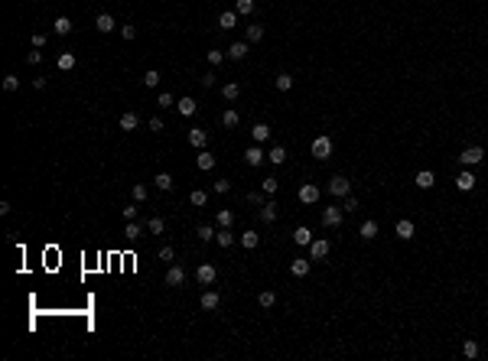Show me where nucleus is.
Segmentation results:
<instances>
[{"label": "nucleus", "mask_w": 488, "mask_h": 361, "mask_svg": "<svg viewBox=\"0 0 488 361\" xmlns=\"http://www.w3.org/2000/svg\"><path fill=\"white\" fill-rule=\"evenodd\" d=\"M475 186H478L475 173H472L469 166H462V173L455 176V189H459V192H472V189H475Z\"/></svg>", "instance_id": "1"}, {"label": "nucleus", "mask_w": 488, "mask_h": 361, "mask_svg": "<svg viewBox=\"0 0 488 361\" xmlns=\"http://www.w3.org/2000/svg\"><path fill=\"white\" fill-rule=\"evenodd\" d=\"M329 251H332V244L325 238H313V244H309V261H325Z\"/></svg>", "instance_id": "2"}, {"label": "nucleus", "mask_w": 488, "mask_h": 361, "mask_svg": "<svg viewBox=\"0 0 488 361\" xmlns=\"http://www.w3.org/2000/svg\"><path fill=\"white\" fill-rule=\"evenodd\" d=\"M319 196H322V192H319V186H313V182H303V186H300V192H296V198H300L303 205H316V202H319Z\"/></svg>", "instance_id": "3"}, {"label": "nucleus", "mask_w": 488, "mask_h": 361, "mask_svg": "<svg viewBox=\"0 0 488 361\" xmlns=\"http://www.w3.org/2000/svg\"><path fill=\"white\" fill-rule=\"evenodd\" d=\"M342 221H345V212H342V208L329 205L322 212V225H325V228H342Z\"/></svg>", "instance_id": "4"}, {"label": "nucleus", "mask_w": 488, "mask_h": 361, "mask_svg": "<svg viewBox=\"0 0 488 361\" xmlns=\"http://www.w3.org/2000/svg\"><path fill=\"white\" fill-rule=\"evenodd\" d=\"M195 280H199V286H212L218 280V270L212 267V263H199V270H195Z\"/></svg>", "instance_id": "5"}, {"label": "nucleus", "mask_w": 488, "mask_h": 361, "mask_svg": "<svg viewBox=\"0 0 488 361\" xmlns=\"http://www.w3.org/2000/svg\"><path fill=\"white\" fill-rule=\"evenodd\" d=\"M482 160H485V150H482V147H466L462 156H459V163H462V166H478Z\"/></svg>", "instance_id": "6"}, {"label": "nucleus", "mask_w": 488, "mask_h": 361, "mask_svg": "<svg viewBox=\"0 0 488 361\" xmlns=\"http://www.w3.org/2000/svg\"><path fill=\"white\" fill-rule=\"evenodd\" d=\"M313 156L316 160H325V156H332V137H316L313 140Z\"/></svg>", "instance_id": "7"}, {"label": "nucleus", "mask_w": 488, "mask_h": 361, "mask_svg": "<svg viewBox=\"0 0 488 361\" xmlns=\"http://www.w3.org/2000/svg\"><path fill=\"white\" fill-rule=\"evenodd\" d=\"M329 192L338 196V198H345L348 192H352V182H348L345 176H332V179H329Z\"/></svg>", "instance_id": "8"}, {"label": "nucleus", "mask_w": 488, "mask_h": 361, "mask_svg": "<svg viewBox=\"0 0 488 361\" xmlns=\"http://www.w3.org/2000/svg\"><path fill=\"white\" fill-rule=\"evenodd\" d=\"M264 160H267V153L260 150L257 143H254V147H248V150H244V163H248V166H254V169H257V166L264 163Z\"/></svg>", "instance_id": "9"}, {"label": "nucleus", "mask_w": 488, "mask_h": 361, "mask_svg": "<svg viewBox=\"0 0 488 361\" xmlns=\"http://www.w3.org/2000/svg\"><path fill=\"white\" fill-rule=\"evenodd\" d=\"M143 231H147V225H140V221L134 218V221H127V225H124V238H127V241H140Z\"/></svg>", "instance_id": "10"}, {"label": "nucleus", "mask_w": 488, "mask_h": 361, "mask_svg": "<svg viewBox=\"0 0 488 361\" xmlns=\"http://www.w3.org/2000/svg\"><path fill=\"white\" fill-rule=\"evenodd\" d=\"M248 49H251V43H248V39H241V43H231V46H228V59L241 62V59L248 55Z\"/></svg>", "instance_id": "11"}, {"label": "nucleus", "mask_w": 488, "mask_h": 361, "mask_svg": "<svg viewBox=\"0 0 488 361\" xmlns=\"http://www.w3.org/2000/svg\"><path fill=\"white\" fill-rule=\"evenodd\" d=\"M183 283H185V270L179 267V263L169 267V270H166V286H183Z\"/></svg>", "instance_id": "12"}, {"label": "nucleus", "mask_w": 488, "mask_h": 361, "mask_svg": "<svg viewBox=\"0 0 488 361\" xmlns=\"http://www.w3.org/2000/svg\"><path fill=\"white\" fill-rule=\"evenodd\" d=\"M189 143H192L195 150H205V143H208V133L202 131V127H192V131H189Z\"/></svg>", "instance_id": "13"}, {"label": "nucleus", "mask_w": 488, "mask_h": 361, "mask_svg": "<svg viewBox=\"0 0 488 361\" xmlns=\"http://www.w3.org/2000/svg\"><path fill=\"white\" fill-rule=\"evenodd\" d=\"M251 137H254V143L270 140V124H264V120H260V124H254V127H251Z\"/></svg>", "instance_id": "14"}, {"label": "nucleus", "mask_w": 488, "mask_h": 361, "mask_svg": "<svg viewBox=\"0 0 488 361\" xmlns=\"http://www.w3.org/2000/svg\"><path fill=\"white\" fill-rule=\"evenodd\" d=\"M394 231H397V238H401V241H410L413 234H417L413 221H407V218H401V221H397V228H394Z\"/></svg>", "instance_id": "15"}, {"label": "nucleus", "mask_w": 488, "mask_h": 361, "mask_svg": "<svg viewBox=\"0 0 488 361\" xmlns=\"http://www.w3.org/2000/svg\"><path fill=\"white\" fill-rule=\"evenodd\" d=\"M215 163H218V160H215L212 153H205V150H199V156H195V166H199L202 173H208V169H215Z\"/></svg>", "instance_id": "16"}, {"label": "nucleus", "mask_w": 488, "mask_h": 361, "mask_svg": "<svg viewBox=\"0 0 488 361\" xmlns=\"http://www.w3.org/2000/svg\"><path fill=\"white\" fill-rule=\"evenodd\" d=\"M260 221H264V225H273V221H277V202H264V205H260Z\"/></svg>", "instance_id": "17"}, {"label": "nucleus", "mask_w": 488, "mask_h": 361, "mask_svg": "<svg viewBox=\"0 0 488 361\" xmlns=\"http://www.w3.org/2000/svg\"><path fill=\"white\" fill-rule=\"evenodd\" d=\"M293 241H296L300 247H309V244H313V231L306 228V225H300V228L293 231Z\"/></svg>", "instance_id": "18"}, {"label": "nucleus", "mask_w": 488, "mask_h": 361, "mask_svg": "<svg viewBox=\"0 0 488 361\" xmlns=\"http://www.w3.org/2000/svg\"><path fill=\"white\" fill-rule=\"evenodd\" d=\"M358 234H361L365 241H374V238H378V221H374V218L361 221V228H358Z\"/></svg>", "instance_id": "19"}, {"label": "nucleus", "mask_w": 488, "mask_h": 361, "mask_svg": "<svg viewBox=\"0 0 488 361\" xmlns=\"http://www.w3.org/2000/svg\"><path fill=\"white\" fill-rule=\"evenodd\" d=\"M413 182H417V189H433V186H436V176L430 173V169H420Z\"/></svg>", "instance_id": "20"}, {"label": "nucleus", "mask_w": 488, "mask_h": 361, "mask_svg": "<svg viewBox=\"0 0 488 361\" xmlns=\"http://www.w3.org/2000/svg\"><path fill=\"white\" fill-rule=\"evenodd\" d=\"M221 98L225 101H238L241 98V85L238 82H225V85H221Z\"/></svg>", "instance_id": "21"}, {"label": "nucleus", "mask_w": 488, "mask_h": 361, "mask_svg": "<svg viewBox=\"0 0 488 361\" xmlns=\"http://www.w3.org/2000/svg\"><path fill=\"white\" fill-rule=\"evenodd\" d=\"M176 108H179V114H183V117H192L199 104H195V98H189V95H185V98H179V101H176Z\"/></svg>", "instance_id": "22"}, {"label": "nucleus", "mask_w": 488, "mask_h": 361, "mask_svg": "<svg viewBox=\"0 0 488 361\" xmlns=\"http://www.w3.org/2000/svg\"><path fill=\"white\" fill-rule=\"evenodd\" d=\"M95 26H98V33H111V30H114V16H111V13H98Z\"/></svg>", "instance_id": "23"}, {"label": "nucleus", "mask_w": 488, "mask_h": 361, "mask_svg": "<svg viewBox=\"0 0 488 361\" xmlns=\"http://www.w3.org/2000/svg\"><path fill=\"white\" fill-rule=\"evenodd\" d=\"M218 26H221V30H235V26H238V10H225L218 16Z\"/></svg>", "instance_id": "24"}, {"label": "nucleus", "mask_w": 488, "mask_h": 361, "mask_svg": "<svg viewBox=\"0 0 488 361\" xmlns=\"http://www.w3.org/2000/svg\"><path fill=\"white\" fill-rule=\"evenodd\" d=\"M137 127H140V117H137L134 111L120 114V131H137Z\"/></svg>", "instance_id": "25"}, {"label": "nucleus", "mask_w": 488, "mask_h": 361, "mask_svg": "<svg viewBox=\"0 0 488 361\" xmlns=\"http://www.w3.org/2000/svg\"><path fill=\"white\" fill-rule=\"evenodd\" d=\"M52 30H55V36H68L72 33V20H68V16H55Z\"/></svg>", "instance_id": "26"}, {"label": "nucleus", "mask_w": 488, "mask_h": 361, "mask_svg": "<svg viewBox=\"0 0 488 361\" xmlns=\"http://www.w3.org/2000/svg\"><path fill=\"white\" fill-rule=\"evenodd\" d=\"M290 274L293 277H306L309 274V261H306V257H296V261L290 263Z\"/></svg>", "instance_id": "27"}, {"label": "nucleus", "mask_w": 488, "mask_h": 361, "mask_svg": "<svg viewBox=\"0 0 488 361\" xmlns=\"http://www.w3.org/2000/svg\"><path fill=\"white\" fill-rule=\"evenodd\" d=\"M218 303H221V296H218L215 290H205V293H202V309H218Z\"/></svg>", "instance_id": "28"}, {"label": "nucleus", "mask_w": 488, "mask_h": 361, "mask_svg": "<svg viewBox=\"0 0 488 361\" xmlns=\"http://www.w3.org/2000/svg\"><path fill=\"white\" fill-rule=\"evenodd\" d=\"M215 225H218V228H231V225H235V212L221 208V212L215 215Z\"/></svg>", "instance_id": "29"}, {"label": "nucleus", "mask_w": 488, "mask_h": 361, "mask_svg": "<svg viewBox=\"0 0 488 361\" xmlns=\"http://www.w3.org/2000/svg\"><path fill=\"white\" fill-rule=\"evenodd\" d=\"M257 244H260V234H254V231H244V234H241V247H244V251H254Z\"/></svg>", "instance_id": "30"}, {"label": "nucleus", "mask_w": 488, "mask_h": 361, "mask_svg": "<svg viewBox=\"0 0 488 361\" xmlns=\"http://www.w3.org/2000/svg\"><path fill=\"white\" fill-rule=\"evenodd\" d=\"M189 202H192L195 208H205V202H208V192H205V189H192V192H189Z\"/></svg>", "instance_id": "31"}, {"label": "nucleus", "mask_w": 488, "mask_h": 361, "mask_svg": "<svg viewBox=\"0 0 488 361\" xmlns=\"http://www.w3.org/2000/svg\"><path fill=\"white\" fill-rule=\"evenodd\" d=\"M153 182H156V189H160V192H169V189H173V176H169V173H156V179H153Z\"/></svg>", "instance_id": "32"}, {"label": "nucleus", "mask_w": 488, "mask_h": 361, "mask_svg": "<svg viewBox=\"0 0 488 361\" xmlns=\"http://www.w3.org/2000/svg\"><path fill=\"white\" fill-rule=\"evenodd\" d=\"M221 124H225V127H238V124H241V114H238L235 108H228L225 114H221Z\"/></svg>", "instance_id": "33"}, {"label": "nucleus", "mask_w": 488, "mask_h": 361, "mask_svg": "<svg viewBox=\"0 0 488 361\" xmlns=\"http://www.w3.org/2000/svg\"><path fill=\"white\" fill-rule=\"evenodd\" d=\"M215 241H218V247H231V244H235V234H231V228H221L215 234Z\"/></svg>", "instance_id": "34"}, {"label": "nucleus", "mask_w": 488, "mask_h": 361, "mask_svg": "<svg viewBox=\"0 0 488 361\" xmlns=\"http://www.w3.org/2000/svg\"><path fill=\"white\" fill-rule=\"evenodd\" d=\"M267 160H270L273 166H280L283 160H286V150H283L280 143H277V147H270V153H267Z\"/></svg>", "instance_id": "35"}, {"label": "nucleus", "mask_w": 488, "mask_h": 361, "mask_svg": "<svg viewBox=\"0 0 488 361\" xmlns=\"http://www.w3.org/2000/svg\"><path fill=\"white\" fill-rule=\"evenodd\" d=\"M273 85H277V91H290V88H293V75H286V72H280V75L273 78Z\"/></svg>", "instance_id": "36"}, {"label": "nucleus", "mask_w": 488, "mask_h": 361, "mask_svg": "<svg viewBox=\"0 0 488 361\" xmlns=\"http://www.w3.org/2000/svg\"><path fill=\"white\" fill-rule=\"evenodd\" d=\"M55 66L62 68V72H72V68H75V55H72V52H62V55H59V62H55Z\"/></svg>", "instance_id": "37"}, {"label": "nucleus", "mask_w": 488, "mask_h": 361, "mask_svg": "<svg viewBox=\"0 0 488 361\" xmlns=\"http://www.w3.org/2000/svg\"><path fill=\"white\" fill-rule=\"evenodd\" d=\"M235 10H238V16H251L254 13V0H235Z\"/></svg>", "instance_id": "38"}, {"label": "nucleus", "mask_w": 488, "mask_h": 361, "mask_svg": "<svg viewBox=\"0 0 488 361\" xmlns=\"http://www.w3.org/2000/svg\"><path fill=\"white\" fill-rule=\"evenodd\" d=\"M462 355H466V358H478V342L475 339H466V342H462Z\"/></svg>", "instance_id": "39"}, {"label": "nucleus", "mask_w": 488, "mask_h": 361, "mask_svg": "<svg viewBox=\"0 0 488 361\" xmlns=\"http://www.w3.org/2000/svg\"><path fill=\"white\" fill-rule=\"evenodd\" d=\"M147 231H150V234H163V231H166V221L163 218H147Z\"/></svg>", "instance_id": "40"}, {"label": "nucleus", "mask_w": 488, "mask_h": 361, "mask_svg": "<svg viewBox=\"0 0 488 361\" xmlns=\"http://www.w3.org/2000/svg\"><path fill=\"white\" fill-rule=\"evenodd\" d=\"M257 303H260V306H264V309H270L273 303H277V293H273V290H264V293L257 296Z\"/></svg>", "instance_id": "41"}, {"label": "nucleus", "mask_w": 488, "mask_h": 361, "mask_svg": "<svg viewBox=\"0 0 488 361\" xmlns=\"http://www.w3.org/2000/svg\"><path fill=\"white\" fill-rule=\"evenodd\" d=\"M260 39H264V26L251 23V26H248V43H260Z\"/></svg>", "instance_id": "42"}, {"label": "nucleus", "mask_w": 488, "mask_h": 361, "mask_svg": "<svg viewBox=\"0 0 488 361\" xmlns=\"http://www.w3.org/2000/svg\"><path fill=\"white\" fill-rule=\"evenodd\" d=\"M205 59L212 62V66H221V62H225V52H221V49H208Z\"/></svg>", "instance_id": "43"}, {"label": "nucleus", "mask_w": 488, "mask_h": 361, "mask_svg": "<svg viewBox=\"0 0 488 361\" xmlns=\"http://www.w3.org/2000/svg\"><path fill=\"white\" fill-rule=\"evenodd\" d=\"M143 85H147V88H156V85H160V72H156V68H150V72L143 75Z\"/></svg>", "instance_id": "44"}, {"label": "nucleus", "mask_w": 488, "mask_h": 361, "mask_svg": "<svg viewBox=\"0 0 488 361\" xmlns=\"http://www.w3.org/2000/svg\"><path fill=\"white\" fill-rule=\"evenodd\" d=\"M20 88V78L17 75H3V91H17Z\"/></svg>", "instance_id": "45"}, {"label": "nucleus", "mask_w": 488, "mask_h": 361, "mask_svg": "<svg viewBox=\"0 0 488 361\" xmlns=\"http://www.w3.org/2000/svg\"><path fill=\"white\" fill-rule=\"evenodd\" d=\"M215 234H218V231L212 228V225H199V238H202V241H212Z\"/></svg>", "instance_id": "46"}, {"label": "nucleus", "mask_w": 488, "mask_h": 361, "mask_svg": "<svg viewBox=\"0 0 488 361\" xmlns=\"http://www.w3.org/2000/svg\"><path fill=\"white\" fill-rule=\"evenodd\" d=\"M264 196H267V192H248V202H251V205H254V208H260V205H264V202H267V198H264Z\"/></svg>", "instance_id": "47"}, {"label": "nucleus", "mask_w": 488, "mask_h": 361, "mask_svg": "<svg viewBox=\"0 0 488 361\" xmlns=\"http://www.w3.org/2000/svg\"><path fill=\"white\" fill-rule=\"evenodd\" d=\"M342 212H358V198L352 196V192H348V196H345V202H342Z\"/></svg>", "instance_id": "48"}, {"label": "nucleus", "mask_w": 488, "mask_h": 361, "mask_svg": "<svg viewBox=\"0 0 488 361\" xmlns=\"http://www.w3.org/2000/svg\"><path fill=\"white\" fill-rule=\"evenodd\" d=\"M156 104H160V108H176V104H173V95H169V91H160Z\"/></svg>", "instance_id": "49"}, {"label": "nucleus", "mask_w": 488, "mask_h": 361, "mask_svg": "<svg viewBox=\"0 0 488 361\" xmlns=\"http://www.w3.org/2000/svg\"><path fill=\"white\" fill-rule=\"evenodd\" d=\"M130 196H134V202H143V198H147V186H140V182H137V186L130 189Z\"/></svg>", "instance_id": "50"}, {"label": "nucleus", "mask_w": 488, "mask_h": 361, "mask_svg": "<svg viewBox=\"0 0 488 361\" xmlns=\"http://www.w3.org/2000/svg\"><path fill=\"white\" fill-rule=\"evenodd\" d=\"M120 36H124L127 43H130V39H137V26H120Z\"/></svg>", "instance_id": "51"}, {"label": "nucleus", "mask_w": 488, "mask_h": 361, "mask_svg": "<svg viewBox=\"0 0 488 361\" xmlns=\"http://www.w3.org/2000/svg\"><path fill=\"white\" fill-rule=\"evenodd\" d=\"M264 192H267V196H273V192H277V179H273V176H267V179H264Z\"/></svg>", "instance_id": "52"}, {"label": "nucleus", "mask_w": 488, "mask_h": 361, "mask_svg": "<svg viewBox=\"0 0 488 361\" xmlns=\"http://www.w3.org/2000/svg\"><path fill=\"white\" fill-rule=\"evenodd\" d=\"M212 189L221 196V192H228V189H231V182H228V179H215V186H212Z\"/></svg>", "instance_id": "53"}, {"label": "nucleus", "mask_w": 488, "mask_h": 361, "mask_svg": "<svg viewBox=\"0 0 488 361\" xmlns=\"http://www.w3.org/2000/svg\"><path fill=\"white\" fill-rule=\"evenodd\" d=\"M39 59H43V52H39V49H33V52H26V62H30V66H39Z\"/></svg>", "instance_id": "54"}, {"label": "nucleus", "mask_w": 488, "mask_h": 361, "mask_svg": "<svg viewBox=\"0 0 488 361\" xmlns=\"http://www.w3.org/2000/svg\"><path fill=\"white\" fill-rule=\"evenodd\" d=\"M46 46V36L43 33H33V49H43Z\"/></svg>", "instance_id": "55"}, {"label": "nucleus", "mask_w": 488, "mask_h": 361, "mask_svg": "<svg viewBox=\"0 0 488 361\" xmlns=\"http://www.w3.org/2000/svg\"><path fill=\"white\" fill-rule=\"evenodd\" d=\"M215 72H205V75H202V85H205V88H212V85H215Z\"/></svg>", "instance_id": "56"}, {"label": "nucleus", "mask_w": 488, "mask_h": 361, "mask_svg": "<svg viewBox=\"0 0 488 361\" xmlns=\"http://www.w3.org/2000/svg\"><path fill=\"white\" fill-rule=\"evenodd\" d=\"M176 254H173V247H160V261H173Z\"/></svg>", "instance_id": "57"}, {"label": "nucleus", "mask_w": 488, "mask_h": 361, "mask_svg": "<svg viewBox=\"0 0 488 361\" xmlns=\"http://www.w3.org/2000/svg\"><path fill=\"white\" fill-rule=\"evenodd\" d=\"M124 218H127V221L137 218V205H127V208H124Z\"/></svg>", "instance_id": "58"}, {"label": "nucleus", "mask_w": 488, "mask_h": 361, "mask_svg": "<svg viewBox=\"0 0 488 361\" xmlns=\"http://www.w3.org/2000/svg\"><path fill=\"white\" fill-rule=\"evenodd\" d=\"M150 131H153V133L163 131V120H160V117H150Z\"/></svg>", "instance_id": "59"}]
</instances>
